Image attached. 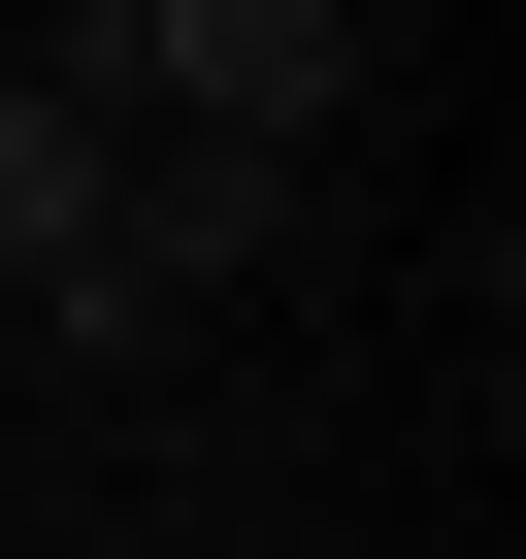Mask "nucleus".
Wrapping results in <instances>:
<instances>
[{
  "label": "nucleus",
  "instance_id": "f257e3e1",
  "mask_svg": "<svg viewBox=\"0 0 526 559\" xmlns=\"http://www.w3.org/2000/svg\"><path fill=\"white\" fill-rule=\"evenodd\" d=\"M263 198H297V165H263V132H132V165H99V230H67V297H34V330H99V362H132V330H198V297H230V263H263Z\"/></svg>",
  "mask_w": 526,
  "mask_h": 559
},
{
  "label": "nucleus",
  "instance_id": "f03ea898",
  "mask_svg": "<svg viewBox=\"0 0 526 559\" xmlns=\"http://www.w3.org/2000/svg\"><path fill=\"white\" fill-rule=\"evenodd\" d=\"M99 99H132V132H263V165H297V132L362 99V0H132Z\"/></svg>",
  "mask_w": 526,
  "mask_h": 559
},
{
  "label": "nucleus",
  "instance_id": "7ed1b4c3",
  "mask_svg": "<svg viewBox=\"0 0 526 559\" xmlns=\"http://www.w3.org/2000/svg\"><path fill=\"white\" fill-rule=\"evenodd\" d=\"M99 165H132V99H99V67H0V297H67Z\"/></svg>",
  "mask_w": 526,
  "mask_h": 559
},
{
  "label": "nucleus",
  "instance_id": "20e7f679",
  "mask_svg": "<svg viewBox=\"0 0 526 559\" xmlns=\"http://www.w3.org/2000/svg\"><path fill=\"white\" fill-rule=\"evenodd\" d=\"M99 34H132V0H34V67H99Z\"/></svg>",
  "mask_w": 526,
  "mask_h": 559
}]
</instances>
